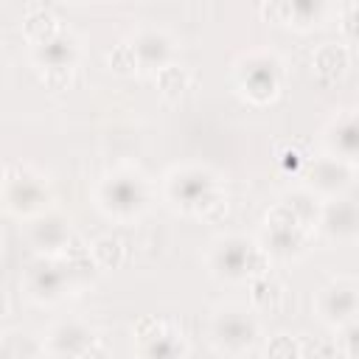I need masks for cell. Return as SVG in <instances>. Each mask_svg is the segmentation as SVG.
I'll return each mask as SVG.
<instances>
[{
    "instance_id": "cell-1",
    "label": "cell",
    "mask_w": 359,
    "mask_h": 359,
    "mask_svg": "<svg viewBox=\"0 0 359 359\" xmlns=\"http://www.w3.org/2000/svg\"><path fill=\"white\" fill-rule=\"evenodd\" d=\"M320 199L306 188L286 194L264 219V252L275 258H297L320 219Z\"/></svg>"
},
{
    "instance_id": "cell-2",
    "label": "cell",
    "mask_w": 359,
    "mask_h": 359,
    "mask_svg": "<svg viewBox=\"0 0 359 359\" xmlns=\"http://www.w3.org/2000/svg\"><path fill=\"white\" fill-rule=\"evenodd\" d=\"M163 196L177 208L180 213L188 216H219L227 208V196L222 191L219 174L208 165L185 163L174 165L163 177Z\"/></svg>"
},
{
    "instance_id": "cell-3",
    "label": "cell",
    "mask_w": 359,
    "mask_h": 359,
    "mask_svg": "<svg viewBox=\"0 0 359 359\" xmlns=\"http://www.w3.org/2000/svg\"><path fill=\"white\" fill-rule=\"evenodd\" d=\"M151 202L149 180L135 168H115L104 174L95 185V205L112 222H135L146 213Z\"/></svg>"
},
{
    "instance_id": "cell-4",
    "label": "cell",
    "mask_w": 359,
    "mask_h": 359,
    "mask_svg": "<svg viewBox=\"0 0 359 359\" xmlns=\"http://www.w3.org/2000/svg\"><path fill=\"white\" fill-rule=\"evenodd\" d=\"M266 252L252 238L241 233H227L210 241L208 269L213 278L224 283H244L266 275Z\"/></svg>"
},
{
    "instance_id": "cell-5",
    "label": "cell",
    "mask_w": 359,
    "mask_h": 359,
    "mask_svg": "<svg viewBox=\"0 0 359 359\" xmlns=\"http://www.w3.org/2000/svg\"><path fill=\"white\" fill-rule=\"evenodd\" d=\"M208 337L219 353L241 356L258 345L261 325H258V317L252 309H247L241 303H222L210 314Z\"/></svg>"
},
{
    "instance_id": "cell-6",
    "label": "cell",
    "mask_w": 359,
    "mask_h": 359,
    "mask_svg": "<svg viewBox=\"0 0 359 359\" xmlns=\"http://www.w3.org/2000/svg\"><path fill=\"white\" fill-rule=\"evenodd\" d=\"M283 84V65L272 50L255 48L236 62V87L252 104H269Z\"/></svg>"
},
{
    "instance_id": "cell-7",
    "label": "cell",
    "mask_w": 359,
    "mask_h": 359,
    "mask_svg": "<svg viewBox=\"0 0 359 359\" xmlns=\"http://www.w3.org/2000/svg\"><path fill=\"white\" fill-rule=\"evenodd\" d=\"M0 199L8 213H14L20 219H34L48 210L50 191L39 174H34L28 165L17 163V165H8V171L3 174Z\"/></svg>"
},
{
    "instance_id": "cell-8",
    "label": "cell",
    "mask_w": 359,
    "mask_h": 359,
    "mask_svg": "<svg viewBox=\"0 0 359 359\" xmlns=\"http://www.w3.org/2000/svg\"><path fill=\"white\" fill-rule=\"evenodd\" d=\"M31 62L42 70V79L53 90H62L65 81H70V73L79 62V39L62 28L59 34L31 45Z\"/></svg>"
},
{
    "instance_id": "cell-9",
    "label": "cell",
    "mask_w": 359,
    "mask_h": 359,
    "mask_svg": "<svg viewBox=\"0 0 359 359\" xmlns=\"http://www.w3.org/2000/svg\"><path fill=\"white\" fill-rule=\"evenodd\" d=\"M73 278H76V264L67 261L65 255L36 258L25 272V292L31 300L50 306L59 303L73 289Z\"/></svg>"
},
{
    "instance_id": "cell-10",
    "label": "cell",
    "mask_w": 359,
    "mask_h": 359,
    "mask_svg": "<svg viewBox=\"0 0 359 359\" xmlns=\"http://www.w3.org/2000/svg\"><path fill=\"white\" fill-rule=\"evenodd\" d=\"M356 309H359V286L348 275H339V278L328 280L314 297L317 317L325 325L337 328V331L356 323Z\"/></svg>"
},
{
    "instance_id": "cell-11",
    "label": "cell",
    "mask_w": 359,
    "mask_h": 359,
    "mask_svg": "<svg viewBox=\"0 0 359 359\" xmlns=\"http://www.w3.org/2000/svg\"><path fill=\"white\" fill-rule=\"evenodd\" d=\"M353 182V165L328 154H320L303 168V188L317 199H337Z\"/></svg>"
},
{
    "instance_id": "cell-12",
    "label": "cell",
    "mask_w": 359,
    "mask_h": 359,
    "mask_svg": "<svg viewBox=\"0 0 359 359\" xmlns=\"http://www.w3.org/2000/svg\"><path fill=\"white\" fill-rule=\"evenodd\" d=\"M188 339L182 331L165 325L157 317H146L137 325V345L135 359H185Z\"/></svg>"
},
{
    "instance_id": "cell-13",
    "label": "cell",
    "mask_w": 359,
    "mask_h": 359,
    "mask_svg": "<svg viewBox=\"0 0 359 359\" xmlns=\"http://www.w3.org/2000/svg\"><path fill=\"white\" fill-rule=\"evenodd\" d=\"M93 345H98V334L79 317L59 320L45 334V351L53 359H81Z\"/></svg>"
},
{
    "instance_id": "cell-14",
    "label": "cell",
    "mask_w": 359,
    "mask_h": 359,
    "mask_svg": "<svg viewBox=\"0 0 359 359\" xmlns=\"http://www.w3.org/2000/svg\"><path fill=\"white\" fill-rule=\"evenodd\" d=\"M70 219L56 210H45L34 219H28V241L39 252V258H56L65 255L70 244Z\"/></svg>"
},
{
    "instance_id": "cell-15",
    "label": "cell",
    "mask_w": 359,
    "mask_h": 359,
    "mask_svg": "<svg viewBox=\"0 0 359 359\" xmlns=\"http://www.w3.org/2000/svg\"><path fill=\"white\" fill-rule=\"evenodd\" d=\"M317 227L325 233L328 241L353 244L356 236H359V208H356V202L351 196L325 199V205L320 208Z\"/></svg>"
},
{
    "instance_id": "cell-16",
    "label": "cell",
    "mask_w": 359,
    "mask_h": 359,
    "mask_svg": "<svg viewBox=\"0 0 359 359\" xmlns=\"http://www.w3.org/2000/svg\"><path fill=\"white\" fill-rule=\"evenodd\" d=\"M132 53H135V65L137 70H149V73H160L163 67L171 65L174 59V39L163 31V28H140L132 42H129Z\"/></svg>"
},
{
    "instance_id": "cell-17",
    "label": "cell",
    "mask_w": 359,
    "mask_h": 359,
    "mask_svg": "<svg viewBox=\"0 0 359 359\" xmlns=\"http://www.w3.org/2000/svg\"><path fill=\"white\" fill-rule=\"evenodd\" d=\"M323 146L328 157L345 160V163H356L359 154V129H356V112L353 109H342L337 112L328 126L323 129Z\"/></svg>"
},
{
    "instance_id": "cell-18",
    "label": "cell",
    "mask_w": 359,
    "mask_h": 359,
    "mask_svg": "<svg viewBox=\"0 0 359 359\" xmlns=\"http://www.w3.org/2000/svg\"><path fill=\"white\" fill-rule=\"evenodd\" d=\"M59 31H62V28H59L56 17H53L48 8H36V11H31V14L25 17V36H28L31 45H36V42H42V39L59 34Z\"/></svg>"
},
{
    "instance_id": "cell-19",
    "label": "cell",
    "mask_w": 359,
    "mask_h": 359,
    "mask_svg": "<svg viewBox=\"0 0 359 359\" xmlns=\"http://www.w3.org/2000/svg\"><path fill=\"white\" fill-rule=\"evenodd\" d=\"M345 65H348V56H345V50H342L339 45H325V48L314 56L317 73H320V76H328V79L339 76V73L345 70Z\"/></svg>"
},
{
    "instance_id": "cell-20",
    "label": "cell",
    "mask_w": 359,
    "mask_h": 359,
    "mask_svg": "<svg viewBox=\"0 0 359 359\" xmlns=\"http://www.w3.org/2000/svg\"><path fill=\"white\" fill-rule=\"evenodd\" d=\"M109 65H112L118 73H132V70H137V65H135V53H132L129 42H121V45L109 53Z\"/></svg>"
},
{
    "instance_id": "cell-21",
    "label": "cell",
    "mask_w": 359,
    "mask_h": 359,
    "mask_svg": "<svg viewBox=\"0 0 359 359\" xmlns=\"http://www.w3.org/2000/svg\"><path fill=\"white\" fill-rule=\"evenodd\" d=\"M118 252H121V244L115 241V238H98L95 241V247H93V255L104 264V266H112V264H118Z\"/></svg>"
},
{
    "instance_id": "cell-22",
    "label": "cell",
    "mask_w": 359,
    "mask_h": 359,
    "mask_svg": "<svg viewBox=\"0 0 359 359\" xmlns=\"http://www.w3.org/2000/svg\"><path fill=\"white\" fill-rule=\"evenodd\" d=\"M269 356L272 359H294V345L286 334H278V339H272L269 345Z\"/></svg>"
},
{
    "instance_id": "cell-23",
    "label": "cell",
    "mask_w": 359,
    "mask_h": 359,
    "mask_svg": "<svg viewBox=\"0 0 359 359\" xmlns=\"http://www.w3.org/2000/svg\"><path fill=\"white\" fill-rule=\"evenodd\" d=\"M81 359H109V353H107V351H104V345L98 342V345H93Z\"/></svg>"
}]
</instances>
